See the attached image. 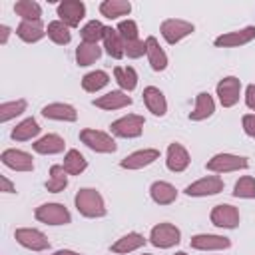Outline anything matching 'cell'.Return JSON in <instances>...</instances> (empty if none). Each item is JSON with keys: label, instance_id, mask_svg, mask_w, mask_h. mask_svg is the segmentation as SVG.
<instances>
[{"label": "cell", "instance_id": "obj_1", "mask_svg": "<svg viewBox=\"0 0 255 255\" xmlns=\"http://www.w3.org/2000/svg\"><path fill=\"white\" fill-rule=\"evenodd\" d=\"M74 205H76L78 213L88 217V219H98V217H104L108 213V207H106L102 193L94 187H82L74 197Z\"/></svg>", "mask_w": 255, "mask_h": 255}, {"label": "cell", "instance_id": "obj_2", "mask_svg": "<svg viewBox=\"0 0 255 255\" xmlns=\"http://www.w3.org/2000/svg\"><path fill=\"white\" fill-rule=\"evenodd\" d=\"M124 40V50H126V56L131 58V60H137L145 54V40H139V30H137V24L133 20H122L116 28Z\"/></svg>", "mask_w": 255, "mask_h": 255}, {"label": "cell", "instance_id": "obj_3", "mask_svg": "<svg viewBox=\"0 0 255 255\" xmlns=\"http://www.w3.org/2000/svg\"><path fill=\"white\" fill-rule=\"evenodd\" d=\"M80 141L90 147L92 151L96 153H114L118 149V143L116 139L108 133V131H102V129H94V128H86L80 131Z\"/></svg>", "mask_w": 255, "mask_h": 255}, {"label": "cell", "instance_id": "obj_4", "mask_svg": "<svg viewBox=\"0 0 255 255\" xmlns=\"http://www.w3.org/2000/svg\"><path fill=\"white\" fill-rule=\"evenodd\" d=\"M207 171L213 173H231V171H239V169H247L249 161L243 155H235V153H215L211 159H207L205 163Z\"/></svg>", "mask_w": 255, "mask_h": 255}, {"label": "cell", "instance_id": "obj_5", "mask_svg": "<svg viewBox=\"0 0 255 255\" xmlns=\"http://www.w3.org/2000/svg\"><path fill=\"white\" fill-rule=\"evenodd\" d=\"M34 217L40 223L46 225H68L72 221V215L68 211V207L64 203H42L40 207H36Z\"/></svg>", "mask_w": 255, "mask_h": 255}, {"label": "cell", "instance_id": "obj_6", "mask_svg": "<svg viewBox=\"0 0 255 255\" xmlns=\"http://www.w3.org/2000/svg\"><path fill=\"white\" fill-rule=\"evenodd\" d=\"M143 126H145L143 116H139V114H128V116H122V118H118L116 122H112L110 129H112V133L118 135V137L131 139V137H139V135H141Z\"/></svg>", "mask_w": 255, "mask_h": 255}, {"label": "cell", "instance_id": "obj_7", "mask_svg": "<svg viewBox=\"0 0 255 255\" xmlns=\"http://www.w3.org/2000/svg\"><path fill=\"white\" fill-rule=\"evenodd\" d=\"M181 241V231L179 227H175L173 223H157L151 227L149 231V243L153 247H159V249H169L173 245H177Z\"/></svg>", "mask_w": 255, "mask_h": 255}, {"label": "cell", "instance_id": "obj_8", "mask_svg": "<svg viewBox=\"0 0 255 255\" xmlns=\"http://www.w3.org/2000/svg\"><path fill=\"white\" fill-rule=\"evenodd\" d=\"M159 32H161V36L167 44H177L183 38H187L189 34H193L195 26L187 20H181V18H167V20L161 22Z\"/></svg>", "mask_w": 255, "mask_h": 255}, {"label": "cell", "instance_id": "obj_9", "mask_svg": "<svg viewBox=\"0 0 255 255\" xmlns=\"http://www.w3.org/2000/svg\"><path fill=\"white\" fill-rule=\"evenodd\" d=\"M217 98L223 108H233L241 96V80L237 76H225L217 82Z\"/></svg>", "mask_w": 255, "mask_h": 255}, {"label": "cell", "instance_id": "obj_10", "mask_svg": "<svg viewBox=\"0 0 255 255\" xmlns=\"http://www.w3.org/2000/svg\"><path fill=\"white\" fill-rule=\"evenodd\" d=\"M14 239L30 251H46L50 247V239L36 227H18L14 231Z\"/></svg>", "mask_w": 255, "mask_h": 255}, {"label": "cell", "instance_id": "obj_11", "mask_svg": "<svg viewBox=\"0 0 255 255\" xmlns=\"http://www.w3.org/2000/svg\"><path fill=\"white\" fill-rule=\"evenodd\" d=\"M223 179L219 175H205L185 187V195L189 197H207V195H217L223 191Z\"/></svg>", "mask_w": 255, "mask_h": 255}, {"label": "cell", "instance_id": "obj_12", "mask_svg": "<svg viewBox=\"0 0 255 255\" xmlns=\"http://www.w3.org/2000/svg\"><path fill=\"white\" fill-rule=\"evenodd\" d=\"M209 219L215 227H221V229H235L241 221V215H239V209L235 205H229V203H219L211 209L209 213Z\"/></svg>", "mask_w": 255, "mask_h": 255}, {"label": "cell", "instance_id": "obj_13", "mask_svg": "<svg viewBox=\"0 0 255 255\" xmlns=\"http://www.w3.org/2000/svg\"><path fill=\"white\" fill-rule=\"evenodd\" d=\"M56 12L68 28H76V26H80V22L86 16V4L82 0H62L58 4Z\"/></svg>", "mask_w": 255, "mask_h": 255}, {"label": "cell", "instance_id": "obj_14", "mask_svg": "<svg viewBox=\"0 0 255 255\" xmlns=\"http://www.w3.org/2000/svg\"><path fill=\"white\" fill-rule=\"evenodd\" d=\"M251 40H255V26H245L241 30H233V32H225L221 36H217L213 40V44L217 48H239L249 44Z\"/></svg>", "mask_w": 255, "mask_h": 255}, {"label": "cell", "instance_id": "obj_15", "mask_svg": "<svg viewBox=\"0 0 255 255\" xmlns=\"http://www.w3.org/2000/svg\"><path fill=\"white\" fill-rule=\"evenodd\" d=\"M155 159H159V149H155V147H143V149H137V151L126 155V157L120 161V167L129 169V171H133V169H143V167L151 165Z\"/></svg>", "mask_w": 255, "mask_h": 255}, {"label": "cell", "instance_id": "obj_16", "mask_svg": "<svg viewBox=\"0 0 255 255\" xmlns=\"http://www.w3.org/2000/svg\"><path fill=\"white\" fill-rule=\"evenodd\" d=\"M189 245L197 251H223L231 247V239L215 233H197L191 237Z\"/></svg>", "mask_w": 255, "mask_h": 255}, {"label": "cell", "instance_id": "obj_17", "mask_svg": "<svg viewBox=\"0 0 255 255\" xmlns=\"http://www.w3.org/2000/svg\"><path fill=\"white\" fill-rule=\"evenodd\" d=\"M0 159L6 167L14 169V171H32L34 169V159L28 151H22V149H16V147H10V149H4L0 153Z\"/></svg>", "mask_w": 255, "mask_h": 255}, {"label": "cell", "instance_id": "obj_18", "mask_svg": "<svg viewBox=\"0 0 255 255\" xmlns=\"http://www.w3.org/2000/svg\"><path fill=\"white\" fill-rule=\"evenodd\" d=\"M189 163H191L189 151H187L181 143L173 141V143H169V145H167L165 165H167V169H169V171H173V173H181V171H185V169L189 167Z\"/></svg>", "mask_w": 255, "mask_h": 255}, {"label": "cell", "instance_id": "obj_19", "mask_svg": "<svg viewBox=\"0 0 255 255\" xmlns=\"http://www.w3.org/2000/svg\"><path fill=\"white\" fill-rule=\"evenodd\" d=\"M92 104H94L96 108H100V110L112 112V110H122V108L131 106V98H129L124 90H112V92H108V94L96 98Z\"/></svg>", "mask_w": 255, "mask_h": 255}, {"label": "cell", "instance_id": "obj_20", "mask_svg": "<svg viewBox=\"0 0 255 255\" xmlns=\"http://www.w3.org/2000/svg\"><path fill=\"white\" fill-rule=\"evenodd\" d=\"M143 104H145V108L153 114V116H157V118H163L165 114H167V100H165V96H163V92L159 90V88H155V86H147V88H143Z\"/></svg>", "mask_w": 255, "mask_h": 255}, {"label": "cell", "instance_id": "obj_21", "mask_svg": "<svg viewBox=\"0 0 255 255\" xmlns=\"http://www.w3.org/2000/svg\"><path fill=\"white\" fill-rule=\"evenodd\" d=\"M145 56H147V62L153 72H163L167 68V54L163 52V48L159 46L155 36L145 38Z\"/></svg>", "mask_w": 255, "mask_h": 255}, {"label": "cell", "instance_id": "obj_22", "mask_svg": "<svg viewBox=\"0 0 255 255\" xmlns=\"http://www.w3.org/2000/svg\"><path fill=\"white\" fill-rule=\"evenodd\" d=\"M215 112V100L209 92H199L195 96V106L189 112V120L191 122H203L207 118H211Z\"/></svg>", "mask_w": 255, "mask_h": 255}, {"label": "cell", "instance_id": "obj_23", "mask_svg": "<svg viewBox=\"0 0 255 255\" xmlns=\"http://www.w3.org/2000/svg\"><path fill=\"white\" fill-rule=\"evenodd\" d=\"M42 116L46 120H56V122H76L78 112L74 106L64 104V102H54L42 108Z\"/></svg>", "mask_w": 255, "mask_h": 255}, {"label": "cell", "instance_id": "obj_24", "mask_svg": "<svg viewBox=\"0 0 255 255\" xmlns=\"http://www.w3.org/2000/svg\"><path fill=\"white\" fill-rule=\"evenodd\" d=\"M34 151L36 153H42V155H56V153H62L66 149V139L58 133H46L42 135L40 139H36L32 143Z\"/></svg>", "mask_w": 255, "mask_h": 255}, {"label": "cell", "instance_id": "obj_25", "mask_svg": "<svg viewBox=\"0 0 255 255\" xmlns=\"http://www.w3.org/2000/svg\"><path fill=\"white\" fill-rule=\"evenodd\" d=\"M16 36L22 40V42H28V44H34V42H40L46 34V28L42 24V20H34V22H28V20H22L16 28Z\"/></svg>", "mask_w": 255, "mask_h": 255}, {"label": "cell", "instance_id": "obj_26", "mask_svg": "<svg viewBox=\"0 0 255 255\" xmlns=\"http://www.w3.org/2000/svg\"><path fill=\"white\" fill-rule=\"evenodd\" d=\"M145 245V237L141 235V233H135V231H131V233H126V235H122L112 247H110V251L112 253H116V255H126V253H131V251H137L139 247H143Z\"/></svg>", "mask_w": 255, "mask_h": 255}, {"label": "cell", "instance_id": "obj_27", "mask_svg": "<svg viewBox=\"0 0 255 255\" xmlns=\"http://www.w3.org/2000/svg\"><path fill=\"white\" fill-rule=\"evenodd\" d=\"M104 50L110 58L114 60H122L126 56V50H124V40L120 36V32L112 26H106V34H104Z\"/></svg>", "mask_w": 255, "mask_h": 255}, {"label": "cell", "instance_id": "obj_28", "mask_svg": "<svg viewBox=\"0 0 255 255\" xmlns=\"http://www.w3.org/2000/svg\"><path fill=\"white\" fill-rule=\"evenodd\" d=\"M149 195L157 205H169L177 199V189L169 181H153L149 187Z\"/></svg>", "mask_w": 255, "mask_h": 255}, {"label": "cell", "instance_id": "obj_29", "mask_svg": "<svg viewBox=\"0 0 255 255\" xmlns=\"http://www.w3.org/2000/svg\"><path fill=\"white\" fill-rule=\"evenodd\" d=\"M131 12L129 0H104L100 4V14L108 20H118L120 16H128Z\"/></svg>", "mask_w": 255, "mask_h": 255}, {"label": "cell", "instance_id": "obj_30", "mask_svg": "<svg viewBox=\"0 0 255 255\" xmlns=\"http://www.w3.org/2000/svg\"><path fill=\"white\" fill-rule=\"evenodd\" d=\"M44 187L50 191V193H60L68 187V171L64 169V165L60 163H54L50 167V177L46 179Z\"/></svg>", "mask_w": 255, "mask_h": 255}, {"label": "cell", "instance_id": "obj_31", "mask_svg": "<svg viewBox=\"0 0 255 255\" xmlns=\"http://www.w3.org/2000/svg\"><path fill=\"white\" fill-rule=\"evenodd\" d=\"M114 78L118 82V86L128 94L133 92L137 86V72L131 66H116L114 68Z\"/></svg>", "mask_w": 255, "mask_h": 255}, {"label": "cell", "instance_id": "obj_32", "mask_svg": "<svg viewBox=\"0 0 255 255\" xmlns=\"http://www.w3.org/2000/svg\"><path fill=\"white\" fill-rule=\"evenodd\" d=\"M38 133H40V124H38L34 118H26V120H22V122L12 129L10 137H12L14 141H28V139L36 137Z\"/></svg>", "mask_w": 255, "mask_h": 255}, {"label": "cell", "instance_id": "obj_33", "mask_svg": "<svg viewBox=\"0 0 255 255\" xmlns=\"http://www.w3.org/2000/svg\"><path fill=\"white\" fill-rule=\"evenodd\" d=\"M46 34H48V38H50L54 44H58V46H66V44H70V40H72V32H70V28H68L62 20H52V22L48 24V28H46Z\"/></svg>", "mask_w": 255, "mask_h": 255}, {"label": "cell", "instance_id": "obj_34", "mask_svg": "<svg viewBox=\"0 0 255 255\" xmlns=\"http://www.w3.org/2000/svg\"><path fill=\"white\" fill-rule=\"evenodd\" d=\"M102 56V48L98 44H88V42H82L78 48H76V64L78 66H90L94 64L96 60H100Z\"/></svg>", "mask_w": 255, "mask_h": 255}, {"label": "cell", "instance_id": "obj_35", "mask_svg": "<svg viewBox=\"0 0 255 255\" xmlns=\"http://www.w3.org/2000/svg\"><path fill=\"white\" fill-rule=\"evenodd\" d=\"M108 84H110V76H108V72H104V70H94V72H90V74H86V76L82 78V88H84L86 92H90V94L100 92V90L106 88Z\"/></svg>", "mask_w": 255, "mask_h": 255}, {"label": "cell", "instance_id": "obj_36", "mask_svg": "<svg viewBox=\"0 0 255 255\" xmlns=\"http://www.w3.org/2000/svg\"><path fill=\"white\" fill-rule=\"evenodd\" d=\"M64 169L68 171V175H80L82 171H86L88 167V159L78 151V149H68L64 155Z\"/></svg>", "mask_w": 255, "mask_h": 255}, {"label": "cell", "instance_id": "obj_37", "mask_svg": "<svg viewBox=\"0 0 255 255\" xmlns=\"http://www.w3.org/2000/svg\"><path fill=\"white\" fill-rule=\"evenodd\" d=\"M26 108H28V102H26L24 98H20V100H10V102H2V104H0V122L6 124V122H10V120L22 116V114L26 112Z\"/></svg>", "mask_w": 255, "mask_h": 255}, {"label": "cell", "instance_id": "obj_38", "mask_svg": "<svg viewBox=\"0 0 255 255\" xmlns=\"http://www.w3.org/2000/svg\"><path fill=\"white\" fill-rule=\"evenodd\" d=\"M14 12L22 18V20H28V22H34V20H42V6L34 0H18L14 4Z\"/></svg>", "mask_w": 255, "mask_h": 255}, {"label": "cell", "instance_id": "obj_39", "mask_svg": "<svg viewBox=\"0 0 255 255\" xmlns=\"http://www.w3.org/2000/svg\"><path fill=\"white\" fill-rule=\"evenodd\" d=\"M104 34H106V26L100 20H90L80 30L82 42H88V44H98L100 40H104Z\"/></svg>", "mask_w": 255, "mask_h": 255}, {"label": "cell", "instance_id": "obj_40", "mask_svg": "<svg viewBox=\"0 0 255 255\" xmlns=\"http://www.w3.org/2000/svg\"><path fill=\"white\" fill-rule=\"evenodd\" d=\"M233 195L239 199H255V177L243 175L233 185Z\"/></svg>", "mask_w": 255, "mask_h": 255}, {"label": "cell", "instance_id": "obj_41", "mask_svg": "<svg viewBox=\"0 0 255 255\" xmlns=\"http://www.w3.org/2000/svg\"><path fill=\"white\" fill-rule=\"evenodd\" d=\"M241 126H243L245 135H249V137L255 139V114H245L241 118Z\"/></svg>", "mask_w": 255, "mask_h": 255}, {"label": "cell", "instance_id": "obj_42", "mask_svg": "<svg viewBox=\"0 0 255 255\" xmlns=\"http://www.w3.org/2000/svg\"><path fill=\"white\" fill-rule=\"evenodd\" d=\"M245 104L251 112H255V84H249L245 88Z\"/></svg>", "mask_w": 255, "mask_h": 255}, {"label": "cell", "instance_id": "obj_43", "mask_svg": "<svg viewBox=\"0 0 255 255\" xmlns=\"http://www.w3.org/2000/svg\"><path fill=\"white\" fill-rule=\"evenodd\" d=\"M0 183H2V189H0V191H4V193H16L14 183H12L6 175H0Z\"/></svg>", "mask_w": 255, "mask_h": 255}, {"label": "cell", "instance_id": "obj_44", "mask_svg": "<svg viewBox=\"0 0 255 255\" xmlns=\"http://www.w3.org/2000/svg\"><path fill=\"white\" fill-rule=\"evenodd\" d=\"M10 34H12L10 26H6V24H0V44H2V46H6V44H8V38H10Z\"/></svg>", "mask_w": 255, "mask_h": 255}, {"label": "cell", "instance_id": "obj_45", "mask_svg": "<svg viewBox=\"0 0 255 255\" xmlns=\"http://www.w3.org/2000/svg\"><path fill=\"white\" fill-rule=\"evenodd\" d=\"M52 255H82V253H78V251H72V249H58V251H54Z\"/></svg>", "mask_w": 255, "mask_h": 255}, {"label": "cell", "instance_id": "obj_46", "mask_svg": "<svg viewBox=\"0 0 255 255\" xmlns=\"http://www.w3.org/2000/svg\"><path fill=\"white\" fill-rule=\"evenodd\" d=\"M175 255H187V253H185V251H177Z\"/></svg>", "mask_w": 255, "mask_h": 255}, {"label": "cell", "instance_id": "obj_47", "mask_svg": "<svg viewBox=\"0 0 255 255\" xmlns=\"http://www.w3.org/2000/svg\"><path fill=\"white\" fill-rule=\"evenodd\" d=\"M141 255H153V253H141Z\"/></svg>", "mask_w": 255, "mask_h": 255}]
</instances>
